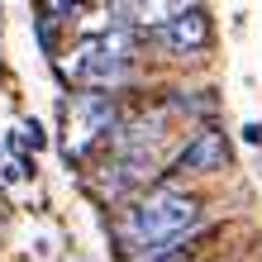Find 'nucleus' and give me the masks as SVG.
Instances as JSON below:
<instances>
[{
	"label": "nucleus",
	"mask_w": 262,
	"mask_h": 262,
	"mask_svg": "<svg viewBox=\"0 0 262 262\" xmlns=\"http://www.w3.org/2000/svg\"><path fill=\"white\" fill-rule=\"evenodd\" d=\"M143 262H191V248H186V243H177V248H162V253H152Z\"/></svg>",
	"instance_id": "6"
},
{
	"label": "nucleus",
	"mask_w": 262,
	"mask_h": 262,
	"mask_svg": "<svg viewBox=\"0 0 262 262\" xmlns=\"http://www.w3.org/2000/svg\"><path fill=\"white\" fill-rule=\"evenodd\" d=\"M129 57H134V38H129L124 24H115V29H105V34L86 38L81 48L72 53L67 72L76 81H86V86H115V81H124Z\"/></svg>",
	"instance_id": "2"
},
{
	"label": "nucleus",
	"mask_w": 262,
	"mask_h": 262,
	"mask_svg": "<svg viewBox=\"0 0 262 262\" xmlns=\"http://www.w3.org/2000/svg\"><path fill=\"white\" fill-rule=\"evenodd\" d=\"M152 34H158V43H162L167 53L191 57V53H200V48L210 43V14L200 10V5H181L177 14H167Z\"/></svg>",
	"instance_id": "3"
},
{
	"label": "nucleus",
	"mask_w": 262,
	"mask_h": 262,
	"mask_svg": "<svg viewBox=\"0 0 262 262\" xmlns=\"http://www.w3.org/2000/svg\"><path fill=\"white\" fill-rule=\"evenodd\" d=\"M115 129V105H110V96H100V91H81V96L72 100V143H67V152H81L86 143H96L100 134H110Z\"/></svg>",
	"instance_id": "4"
},
{
	"label": "nucleus",
	"mask_w": 262,
	"mask_h": 262,
	"mask_svg": "<svg viewBox=\"0 0 262 262\" xmlns=\"http://www.w3.org/2000/svg\"><path fill=\"white\" fill-rule=\"evenodd\" d=\"M229 162V148H224V134L214 129H200L191 134V143L172 158V177H200V172H220Z\"/></svg>",
	"instance_id": "5"
},
{
	"label": "nucleus",
	"mask_w": 262,
	"mask_h": 262,
	"mask_svg": "<svg viewBox=\"0 0 262 262\" xmlns=\"http://www.w3.org/2000/svg\"><path fill=\"white\" fill-rule=\"evenodd\" d=\"M200 220V200L177 191V186H152L119 214V243L143 262L162 248H177Z\"/></svg>",
	"instance_id": "1"
},
{
	"label": "nucleus",
	"mask_w": 262,
	"mask_h": 262,
	"mask_svg": "<svg viewBox=\"0 0 262 262\" xmlns=\"http://www.w3.org/2000/svg\"><path fill=\"white\" fill-rule=\"evenodd\" d=\"M24 138H29V148H43V124L38 119H24Z\"/></svg>",
	"instance_id": "7"
}]
</instances>
